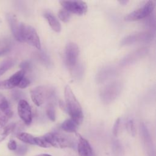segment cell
I'll return each mask as SVG.
<instances>
[{"label":"cell","mask_w":156,"mask_h":156,"mask_svg":"<svg viewBox=\"0 0 156 156\" xmlns=\"http://www.w3.org/2000/svg\"><path fill=\"white\" fill-rule=\"evenodd\" d=\"M77 151L79 156H95V154L89 142L79 135Z\"/></svg>","instance_id":"4fadbf2b"},{"label":"cell","mask_w":156,"mask_h":156,"mask_svg":"<svg viewBox=\"0 0 156 156\" xmlns=\"http://www.w3.org/2000/svg\"><path fill=\"white\" fill-rule=\"evenodd\" d=\"M79 54L78 46L73 42L68 43L65 48V60L68 66L72 69L77 63V58Z\"/></svg>","instance_id":"9c48e42d"},{"label":"cell","mask_w":156,"mask_h":156,"mask_svg":"<svg viewBox=\"0 0 156 156\" xmlns=\"http://www.w3.org/2000/svg\"><path fill=\"white\" fill-rule=\"evenodd\" d=\"M16 124L14 122L10 123L0 129V142L4 140L15 130Z\"/></svg>","instance_id":"ac0fdd59"},{"label":"cell","mask_w":156,"mask_h":156,"mask_svg":"<svg viewBox=\"0 0 156 156\" xmlns=\"http://www.w3.org/2000/svg\"><path fill=\"white\" fill-rule=\"evenodd\" d=\"M149 49L147 48H142L133 51L121 59L120 62L121 66H126L135 63L146 55Z\"/></svg>","instance_id":"30bf717a"},{"label":"cell","mask_w":156,"mask_h":156,"mask_svg":"<svg viewBox=\"0 0 156 156\" xmlns=\"http://www.w3.org/2000/svg\"><path fill=\"white\" fill-rule=\"evenodd\" d=\"M62 6L68 12L76 15H82L87 11L86 3L81 1H61Z\"/></svg>","instance_id":"ba28073f"},{"label":"cell","mask_w":156,"mask_h":156,"mask_svg":"<svg viewBox=\"0 0 156 156\" xmlns=\"http://www.w3.org/2000/svg\"><path fill=\"white\" fill-rule=\"evenodd\" d=\"M36 156H52L49 154H39V155H37Z\"/></svg>","instance_id":"836d02e7"},{"label":"cell","mask_w":156,"mask_h":156,"mask_svg":"<svg viewBox=\"0 0 156 156\" xmlns=\"http://www.w3.org/2000/svg\"><path fill=\"white\" fill-rule=\"evenodd\" d=\"M38 58L43 65H44L48 67H49L51 64V60L49 56L47 55L46 52L43 51H41L38 53Z\"/></svg>","instance_id":"7402d4cb"},{"label":"cell","mask_w":156,"mask_h":156,"mask_svg":"<svg viewBox=\"0 0 156 156\" xmlns=\"http://www.w3.org/2000/svg\"><path fill=\"white\" fill-rule=\"evenodd\" d=\"M9 50L8 48H1L0 49V56L4 54L5 53H6Z\"/></svg>","instance_id":"d6a6232c"},{"label":"cell","mask_w":156,"mask_h":156,"mask_svg":"<svg viewBox=\"0 0 156 156\" xmlns=\"http://www.w3.org/2000/svg\"><path fill=\"white\" fill-rule=\"evenodd\" d=\"M115 74V69L112 67H104L100 69L96 75V80L98 83H102L110 79Z\"/></svg>","instance_id":"5bb4252c"},{"label":"cell","mask_w":156,"mask_h":156,"mask_svg":"<svg viewBox=\"0 0 156 156\" xmlns=\"http://www.w3.org/2000/svg\"><path fill=\"white\" fill-rule=\"evenodd\" d=\"M46 115L48 117V118L52 121H54L55 120V108L53 105L52 104H49L47 106L46 108Z\"/></svg>","instance_id":"603a6c76"},{"label":"cell","mask_w":156,"mask_h":156,"mask_svg":"<svg viewBox=\"0 0 156 156\" xmlns=\"http://www.w3.org/2000/svg\"><path fill=\"white\" fill-rule=\"evenodd\" d=\"M119 124H120V118H118L115 121V124L113 125V133L115 136H116L118 134V131H119Z\"/></svg>","instance_id":"f1b7e54d"},{"label":"cell","mask_w":156,"mask_h":156,"mask_svg":"<svg viewBox=\"0 0 156 156\" xmlns=\"http://www.w3.org/2000/svg\"><path fill=\"white\" fill-rule=\"evenodd\" d=\"M43 136L51 146L54 147L62 149L73 147L74 146V142L70 137L60 133L49 132Z\"/></svg>","instance_id":"3957f363"},{"label":"cell","mask_w":156,"mask_h":156,"mask_svg":"<svg viewBox=\"0 0 156 156\" xmlns=\"http://www.w3.org/2000/svg\"><path fill=\"white\" fill-rule=\"evenodd\" d=\"M54 93L52 88L48 86H38L30 91V97L37 106H40Z\"/></svg>","instance_id":"8992f818"},{"label":"cell","mask_w":156,"mask_h":156,"mask_svg":"<svg viewBox=\"0 0 156 156\" xmlns=\"http://www.w3.org/2000/svg\"><path fill=\"white\" fill-rule=\"evenodd\" d=\"M126 129H127V132L132 136H135V135H136V129H135L134 122L133 121V120L130 119V120H129L127 122Z\"/></svg>","instance_id":"484cf974"},{"label":"cell","mask_w":156,"mask_h":156,"mask_svg":"<svg viewBox=\"0 0 156 156\" xmlns=\"http://www.w3.org/2000/svg\"><path fill=\"white\" fill-rule=\"evenodd\" d=\"M154 33L152 31H143L135 34L129 35L121 40V46H128L136 43L147 42L154 38Z\"/></svg>","instance_id":"52a82bcc"},{"label":"cell","mask_w":156,"mask_h":156,"mask_svg":"<svg viewBox=\"0 0 156 156\" xmlns=\"http://www.w3.org/2000/svg\"><path fill=\"white\" fill-rule=\"evenodd\" d=\"M154 7L155 2L153 1H148L136 9L126 15L124 17V20L133 21L146 18L152 13Z\"/></svg>","instance_id":"277c9868"},{"label":"cell","mask_w":156,"mask_h":156,"mask_svg":"<svg viewBox=\"0 0 156 156\" xmlns=\"http://www.w3.org/2000/svg\"><path fill=\"white\" fill-rule=\"evenodd\" d=\"M65 99L66 111L71 116V119L77 125L80 124L83 118L82 107L68 85L65 88Z\"/></svg>","instance_id":"6da1fadb"},{"label":"cell","mask_w":156,"mask_h":156,"mask_svg":"<svg viewBox=\"0 0 156 156\" xmlns=\"http://www.w3.org/2000/svg\"><path fill=\"white\" fill-rule=\"evenodd\" d=\"M12 115L13 112L10 109L8 101L2 97L0 99V129L6 126Z\"/></svg>","instance_id":"7c38bea8"},{"label":"cell","mask_w":156,"mask_h":156,"mask_svg":"<svg viewBox=\"0 0 156 156\" xmlns=\"http://www.w3.org/2000/svg\"><path fill=\"white\" fill-rule=\"evenodd\" d=\"M44 17L48 22L49 26L53 30L56 32H59L61 30V25L57 18L50 12L46 11L43 13Z\"/></svg>","instance_id":"2e32d148"},{"label":"cell","mask_w":156,"mask_h":156,"mask_svg":"<svg viewBox=\"0 0 156 156\" xmlns=\"http://www.w3.org/2000/svg\"><path fill=\"white\" fill-rule=\"evenodd\" d=\"M18 113L22 121L26 124L29 125L32 122V110L29 103L24 99H20L18 104Z\"/></svg>","instance_id":"8fae6325"},{"label":"cell","mask_w":156,"mask_h":156,"mask_svg":"<svg viewBox=\"0 0 156 156\" xmlns=\"http://www.w3.org/2000/svg\"><path fill=\"white\" fill-rule=\"evenodd\" d=\"M58 16L59 19L61 21H62L63 22L66 23L69 20L70 17H71V15H70L69 12H68V11H66V10H65L63 9L60 10L58 12Z\"/></svg>","instance_id":"d4e9b609"},{"label":"cell","mask_w":156,"mask_h":156,"mask_svg":"<svg viewBox=\"0 0 156 156\" xmlns=\"http://www.w3.org/2000/svg\"><path fill=\"white\" fill-rule=\"evenodd\" d=\"M16 138L25 143L33 145L35 144V137L30 133L26 132H20L17 133Z\"/></svg>","instance_id":"ffe728a7"},{"label":"cell","mask_w":156,"mask_h":156,"mask_svg":"<svg viewBox=\"0 0 156 156\" xmlns=\"http://www.w3.org/2000/svg\"><path fill=\"white\" fill-rule=\"evenodd\" d=\"M7 147L10 151H16L17 148L16 142L14 140H10L7 143Z\"/></svg>","instance_id":"4dcf8cb0"},{"label":"cell","mask_w":156,"mask_h":156,"mask_svg":"<svg viewBox=\"0 0 156 156\" xmlns=\"http://www.w3.org/2000/svg\"><path fill=\"white\" fill-rule=\"evenodd\" d=\"M20 42H26L38 49H41V43L37 32L30 25L20 23Z\"/></svg>","instance_id":"7a4b0ae2"},{"label":"cell","mask_w":156,"mask_h":156,"mask_svg":"<svg viewBox=\"0 0 156 156\" xmlns=\"http://www.w3.org/2000/svg\"><path fill=\"white\" fill-rule=\"evenodd\" d=\"M35 145H37L40 147L44 148L51 147L50 144L46 141L43 136L35 137Z\"/></svg>","instance_id":"cb8c5ba5"},{"label":"cell","mask_w":156,"mask_h":156,"mask_svg":"<svg viewBox=\"0 0 156 156\" xmlns=\"http://www.w3.org/2000/svg\"><path fill=\"white\" fill-rule=\"evenodd\" d=\"M119 2H120L121 4L124 5V4H126V3H127V2H128V1H119Z\"/></svg>","instance_id":"e575fe53"},{"label":"cell","mask_w":156,"mask_h":156,"mask_svg":"<svg viewBox=\"0 0 156 156\" xmlns=\"http://www.w3.org/2000/svg\"><path fill=\"white\" fill-rule=\"evenodd\" d=\"M122 86L121 82L115 81L105 86L100 93V97L102 101L105 104L112 102L119 94Z\"/></svg>","instance_id":"5b68a950"},{"label":"cell","mask_w":156,"mask_h":156,"mask_svg":"<svg viewBox=\"0 0 156 156\" xmlns=\"http://www.w3.org/2000/svg\"><path fill=\"white\" fill-rule=\"evenodd\" d=\"M27 151V147L24 145H20L18 147L17 146V148L16 149V153L18 155L22 156L24 155Z\"/></svg>","instance_id":"4316f807"},{"label":"cell","mask_w":156,"mask_h":156,"mask_svg":"<svg viewBox=\"0 0 156 156\" xmlns=\"http://www.w3.org/2000/svg\"><path fill=\"white\" fill-rule=\"evenodd\" d=\"M20 66L21 68V69L24 70L26 72L30 68V63H29L28 62H24L21 64Z\"/></svg>","instance_id":"1f68e13d"},{"label":"cell","mask_w":156,"mask_h":156,"mask_svg":"<svg viewBox=\"0 0 156 156\" xmlns=\"http://www.w3.org/2000/svg\"><path fill=\"white\" fill-rule=\"evenodd\" d=\"M15 64V61L12 58L4 60L0 63V77L2 76Z\"/></svg>","instance_id":"44dd1931"},{"label":"cell","mask_w":156,"mask_h":156,"mask_svg":"<svg viewBox=\"0 0 156 156\" xmlns=\"http://www.w3.org/2000/svg\"><path fill=\"white\" fill-rule=\"evenodd\" d=\"M25 71L23 69H20L11 76L9 79H7L8 82L12 88L18 87L21 80L24 77Z\"/></svg>","instance_id":"e0dca14e"},{"label":"cell","mask_w":156,"mask_h":156,"mask_svg":"<svg viewBox=\"0 0 156 156\" xmlns=\"http://www.w3.org/2000/svg\"><path fill=\"white\" fill-rule=\"evenodd\" d=\"M12 89L9 83L7 81V79L1 80L0 81V90H9Z\"/></svg>","instance_id":"f546056e"},{"label":"cell","mask_w":156,"mask_h":156,"mask_svg":"<svg viewBox=\"0 0 156 156\" xmlns=\"http://www.w3.org/2000/svg\"><path fill=\"white\" fill-rule=\"evenodd\" d=\"M77 126V125L74 122V121H73L70 118L66 119L62 122L61 125V128L65 132L71 133L76 132Z\"/></svg>","instance_id":"d6986e66"},{"label":"cell","mask_w":156,"mask_h":156,"mask_svg":"<svg viewBox=\"0 0 156 156\" xmlns=\"http://www.w3.org/2000/svg\"><path fill=\"white\" fill-rule=\"evenodd\" d=\"M7 20L9 23V26L11 29V31L15 38V39L20 41V23H19L15 17L13 15H8Z\"/></svg>","instance_id":"9a60e30c"},{"label":"cell","mask_w":156,"mask_h":156,"mask_svg":"<svg viewBox=\"0 0 156 156\" xmlns=\"http://www.w3.org/2000/svg\"><path fill=\"white\" fill-rule=\"evenodd\" d=\"M29 84H30V80L27 77H24L23 79L21 80L20 83H19L18 87H19L20 88L24 89L27 87L29 85Z\"/></svg>","instance_id":"83f0119b"}]
</instances>
